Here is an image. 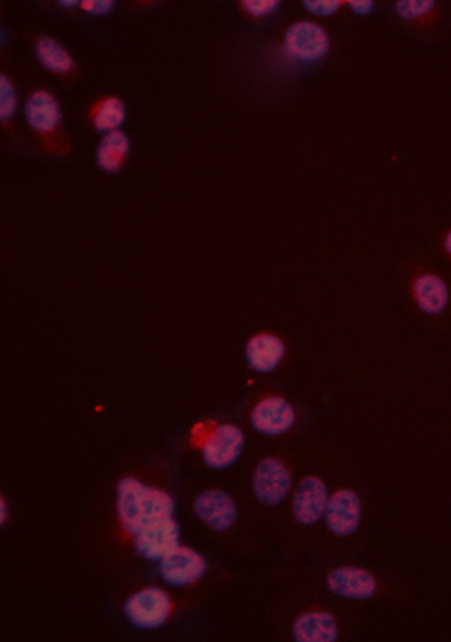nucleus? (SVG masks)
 <instances>
[{"mask_svg":"<svg viewBox=\"0 0 451 642\" xmlns=\"http://www.w3.org/2000/svg\"><path fill=\"white\" fill-rule=\"evenodd\" d=\"M176 504L172 495L146 486L134 477H124L116 486V512L127 533L139 531L161 519L173 518Z\"/></svg>","mask_w":451,"mask_h":642,"instance_id":"1","label":"nucleus"},{"mask_svg":"<svg viewBox=\"0 0 451 642\" xmlns=\"http://www.w3.org/2000/svg\"><path fill=\"white\" fill-rule=\"evenodd\" d=\"M172 602L166 591L158 587L143 588L128 597L124 614L137 629L154 630L169 618Z\"/></svg>","mask_w":451,"mask_h":642,"instance_id":"2","label":"nucleus"},{"mask_svg":"<svg viewBox=\"0 0 451 642\" xmlns=\"http://www.w3.org/2000/svg\"><path fill=\"white\" fill-rule=\"evenodd\" d=\"M244 444H246V437L240 427L234 424H221L203 444V462L211 470H226L241 458Z\"/></svg>","mask_w":451,"mask_h":642,"instance_id":"3","label":"nucleus"},{"mask_svg":"<svg viewBox=\"0 0 451 642\" xmlns=\"http://www.w3.org/2000/svg\"><path fill=\"white\" fill-rule=\"evenodd\" d=\"M292 488L291 473L279 459L259 462L253 476V492L259 503L276 507L288 497Z\"/></svg>","mask_w":451,"mask_h":642,"instance_id":"4","label":"nucleus"},{"mask_svg":"<svg viewBox=\"0 0 451 642\" xmlns=\"http://www.w3.org/2000/svg\"><path fill=\"white\" fill-rule=\"evenodd\" d=\"M181 528L173 518L161 519L136 534L134 548L137 555L148 561H161L179 548Z\"/></svg>","mask_w":451,"mask_h":642,"instance_id":"5","label":"nucleus"},{"mask_svg":"<svg viewBox=\"0 0 451 642\" xmlns=\"http://www.w3.org/2000/svg\"><path fill=\"white\" fill-rule=\"evenodd\" d=\"M330 47L327 32L312 22H298L285 34V52L297 61L312 64L324 58Z\"/></svg>","mask_w":451,"mask_h":642,"instance_id":"6","label":"nucleus"},{"mask_svg":"<svg viewBox=\"0 0 451 642\" xmlns=\"http://www.w3.org/2000/svg\"><path fill=\"white\" fill-rule=\"evenodd\" d=\"M328 500H330V494L324 480L316 476L304 477L298 483L294 501H292L295 521L306 527L319 524L324 519Z\"/></svg>","mask_w":451,"mask_h":642,"instance_id":"7","label":"nucleus"},{"mask_svg":"<svg viewBox=\"0 0 451 642\" xmlns=\"http://www.w3.org/2000/svg\"><path fill=\"white\" fill-rule=\"evenodd\" d=\"M205 558L191 548L179 546L158 563L161 579L172 587H188L206 573Z\"/></svg>","mask_w":451,"mask_h":642,"instance_id":"8","label":"nucleus"},{"mask_svg":"<svg viewBox=\"0 0 451 642\" xmlns=\"http://www.w3.org/2000/svg\"><path fill=\"white\" fill-rule=\"evenodd\" d=\"M360 497L351 489H340L328 500L325 510V525L334 536L348 537L357 533L361 524Z\"/></svg>","mask_w":451,"mask_h":642,"instance_id":"9","label":"nucleus"},{"mask_svg":"<svg viewBox=\"0 0 451 642\" xmlns=\"http://www.w3.org/2000/svg\"><path fill=\"white\" fill-rule=\"evenodd\" d=\"M250 421L255 431L268 437H279L291 431L297 421L294 406L282 397L271 396L253 408Z\"/></svg>","mask_w":451,"mask_h":642,"instance_id":"10","label":"nucleus"},{"mask_svg":"<svg viewBox=\"0 0 451 642\" xmlns=\"http://www.w3.org/2000/svg\"><path fill=\"white\" fill-rule=\"evenodd\" d=\"M197 518L214 531H228L237 521V504L220 489H208L194 500Z\"/></svg>","mask_w":451,"mask_h":642,"instance_id":"11","label":"nucleus"},{"mask_svg":"<svg viewBox=\"0 0 451 642\" xmlns=\"http://www.w3.org/2000/svg\"><path fill=\"white\" fill-rule=\"evenodd\" d=\"M327 588L336 596L348 600H369L378 593V581L361 567H337L328 573Z\"/></svg>","mask_w":451,"mask_h":642,"instance_id":"12","label":"nucleus"},{"mask_svg":"<svg viewBox=\"0 0 451 642\" xmlns=\"http://www.w3.org/2000/svg\"><path fill=\"white\" fill-rule=\"evenodd\" d=\"M292 635L297 642H336L339 629L330 612L309 611L295 620Z\"/></svg>","mask_w":451,"mask_h":642,"instance_id":"13","label":"nucleus"},{"mask_svg":"<svg viewBox=\"0 0 451 642\" xmlns=\"http://www.w3.org/2000/svg\"><path fill=\"white\" fill-rule=\"evenodd\" d=\"M285 352V343L279 337L274 334H258L247 342V363L255 372L270 373L282 363Z\"/></svg>","mask_w":451,"mask_h":642,"instance_id":"14","label":"nucleus"},{"mask_svg":"<svg viewBox=\"0 0 451 642\" xmlns=\"http://www.w3.org/2000/svg\"><path fill=\"white\" fill-rule=\"evenodd\" d=\"M26 121L38 133H49L61 122L62 113L58 101L46 91L34 92L26 101Z\"/></svg>","mask_w":451,"mask_h":642,"instance_id":"15","label":"nucleus"},{"mask_svg":"<svg viewBox=\"0 0 451 642\" xmlns=\"http://www.w3.org/2000/svg\"><path fill=\"white\" fill-rule=\"evenodd\" d=\"M418 307L427 315H439L448 304L447 285L439 277L423 274L414 282Z\"/></svg>","mask_w":451,"mask_h":642,"instance_id":"16","label":"nucleus"},{"mask_svg":"<svg viewBox=\"0 0 451 642\" xmlns=\"http://www.w3.org/2000/svg\"><path fill=\"white\" fill-rule=\"evenodd\" d=\"M130 151V140L124 131L116 130L107 133L97 149V161L100 169L107 173H116L121 169L125 157Z\"/></svg>","mask_w":451,"mask_h":642,"instance_id":"17","label":"nucleus"},{"mask_svg":"<svg viewBox=\"0 0 451 642\" xmlns=\"http://www.w3.org/2000/svg\"><path fill=\"white\" fill-rule=\"evenodd\" d=\"M38 61L53 73H68L73 68V59L64 47L52 38H41L37 43Z\"/></svg>","mask_w":451,"mask_h":642,"instance_id":"18","label":"nucleus"},{"mask_svg":"<svg viewBox=\"0 0 451 642\" xmlns=\"http://www.w3.org/2000/svg\"><path fill=\"white\" fill-rule=\"evenodd\" d=\"M125 121V106L118 98H107L94 115L95 130L98 133H112Z\"/></svg>","mask_w":451,"mask_h":642,"instance_id":"19","label":"nucleus"},{"mask_svg":"<svg viewBox=\"0 0 451 642\" xmlns=\"http://www.w3.org/2000/svg\"><path fill=\"white\" fill-rule=\"evenodd\" d=\"M433 7L435 2L432 0H400L396 4V13L403 20H414L430 13Z\"/></svg>","mask_w":451,"mask_h":642,"instance_id":"20","label":"nucleus"},{"mask_svg":"<svg viewBox=\"0 0 451 642\" xmlns=\"http://www.w3.org/2000/svg\"><path fill=\"white\" fill-rule=\"evenodd\" d=\"M17 97L13 83L7 77H0V118L10 119L16 112Z\"/></svg>","mask_w":451,"mask_h":642,"instance_id":"21","label":"nucleus"},{"mask_svg":"<svg viewBox=\"0 0 451 642\" xmlns=\"http://www.w3.org/2000/svg\"><path fill=\"white\" fill-rule=\"evenodd\" d=\"M304 8L315 16L327 17L339 10L342 2L339 0H306Z\"/></svg>","mask_w":451,"mask_h":642,"instance_id":"22","label":"nucleus"},{"mask_svg":"<svg viewBox=\"0 0 451 642\" xmlns=\"http://www.w3.org/2000/svg\"><path fill=\"white\" fill-rule=\"evenodd\" d=\"M243 7L253 17H264L274 13L279 7L277 0H244Z\"/></svg>","mask_w":451,"mask_h":642,"instance_id":"23","label":"nucleus"},{"mask_svg":"<svg viewBox=\"0 0 451 642\" xmlns=\"http://www.w3.org/2000/svg\"><path fill=\"white\" fill-rule=\"evenodd\" d=\"M115 2L112 0H85L82 2V8L86 13L94 14V16H103V14L110 13Z\"/></svg>","mask_w":451,"mask_h":642,"instance_id":"24","label":"nucleus"},{"mask_svg":"<svg viewBox=\"0 0 451 642\" xmlns=\"http://www.w3.org/2000/svg\"><path fill=\"white\" fill-rule=\"evenodd\" d=\"M348 5L355 14H360V16H366L373 11L372 0H351Z\"/></svg>","mask_w":451,"mask_h":642,"instance_id":"25","label":"nucleus"},{"mask_svg":"<svg viewBox=\"0 0 451 642\" xmlns=\"http://www.w3.org/2000/svg\"><path fill=\"white\" fill-rule=\"evenodd\" d=\"M58 4L64 8H73L77 7V5H82V2H79V0H59Z\"/></svg>","mask_w":451,"mask_h":642,"instance_id":"26","label":"nucleus"},{"mask_svg":"<svg viewBox=\"0 0 451 642\" xmlns=\"http://www.w3.org/2000/svg\"><path fill=\"white\" fill-rule=\"evenodd\" d=\"M0 506H2V516H0V522H2V525H4L5 518H7V515H5V513H7V509H5V507H7V503H5L4 498H2V504H0Z\"/></svg>","mask_w":451,"mask_h":642,"instance_id":"27","label":"nucleus"},{"mask_svg":"<svg viewBox=\"0 0 451 642\" xmlns=\"http://www.w3.org/2000/svg\"><path fill=\"white\" fill-rule=\"evenodd\" d=\"M445 250H447L448 255H451V232L445 238Z\"/></svg>","mask_w":451,"mask_h":642,"instance_id":"28","label":"nucleus"}]
</instances>
